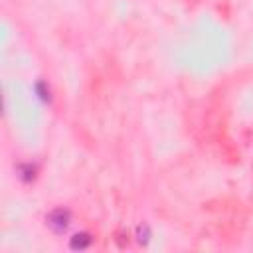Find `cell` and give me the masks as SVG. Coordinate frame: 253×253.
I'll return each instance as SVG.
<instances>
[{"label": "cell", "mask_w": 253, "mask_h": 253, "mask_svg": "<svg viewBox=\"0 0 253 253\" xmlns=\"http://www.w3.org/2000/svg\"><path fill=\"white\" fill-rule=\"evenodd\" d=\"M47 225L53 229V231H57V233H61V231H65V227L69 225V211L67 210H53L49 215H47Z\"/></svg>", "instance_id": "6da1fadb"}]
</instances>
